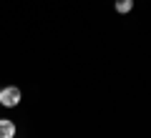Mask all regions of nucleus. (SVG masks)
<instances>
[{
  "mask_svg": "<svg viewBox=\"0 0 151 138\" xmlns=\"http://www.w3.org/2000/svg\"><path fill=\"white\" fill-rule=\"evenodd\" d=\"M131 8H134V0H116V13H121V15L131 13Z\"/></svg>",
  "mask_w": 151,
  "mask_h": 138,
  "instance_id": "3",
  "label": "nucleus"
},
{
  "mask_svg": "<svg viewBox=\"0 0 151 138\" xmlns=\"http://www.w3.org/2000/svg\"><path fill=\"white\" fill-rule=\"evenodd\" d=\"M18 103H20V88H15V85H8V88L0 90V106L15 108Z\"/></svg>",
  "mask_w": 151,
  "mask_h": 138,
  "instance_id": "1",
  "label": "nucleus"
},
{
  "mask_svg": "<svg viewBox=\"0 0 151 138\" xmlns=\"http://www.w3.org/2000/svg\"><path fill=\"white\" fill-rule=\"evenodd\" d=\"M15 136V123L8 118H0V138H13Z\"/></svg>",
  "mask_w": 151,
  "mask_h": 138,
  "instance_id": "2",
  "label": "nucleus"
}]
</instances>
